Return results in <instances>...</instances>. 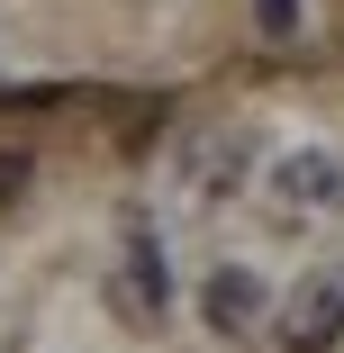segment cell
<instances>
[{
  "instance_id": "3",
  "label": "cell",
  "mask_w": 344,
  "mask_h": 353,
  "mask_svg": "<svg viewBox=\"0 0 344 353\" xmlns=\"http://www.w3.org/2000/svg\"><path fill=\"white\" fill-rule=\"evenodd\" d=\"M272 190H281L290 208H335L344 199V163L335 154H281L272 163Z\"/></svg>"
},
{
  "instance_id": "4",
  "label": "cell",
  "mask_w": 344,
  "mask_h": 353,
  "mask_svg": "<svg viewBox=\"0 0 344 353\" xmlns=\"http://www.w3.org/2000/svg\"><path fill=\"white\" fill-rule=\"evenodd\" d=\"M236 172H245V136H190V145H181V181L199 199H227Z\"/></svg>"
},
{
  "instance_id": "7",
  "label": "cell",
  "mask_w": 344,
  "mask_h": 353,
  "mask_svg": "<svg viewBox=\"0 0 344 353\" xmlns=\"http://www.w3.org/2000/svg\"><path fill=\"white\" fill-rule=\"evenodd\" d=\"M254 28L263 37H299V0H254Z\"/></svg>"
},
{
  "instance_id": "6",
  "label": "cell",
  "mask_w": 344,
  "mask_h": 353,
  "mask_svg": "<svg viewBox=\"0 0 344 353\" xmlns=\"http://www.w3.org/2000/svg\"><path fill=\"white\" fill-rule=\"evenodd\" d=\"M28 181H37V163H28L19 145H0V208H19V199H28Z\"/></svg>"
},
{
  "instance_id": "5",
  "label": "cell",
  "mask_w": 344,
  "mask_h": 353,
  "mask_svg": "<svg viewBox=\"0 0 344 353\" xmlns=\"http://www.w3.org/2000/svg\"><path fill=\"white\" fill-rule=\"evenodd\" d=\"M199 308H209V326H218V335H245V326L263 317V290H254V272H236V263H227V272H209Z\"/></svg>"
},
{
  "instance_id": "2",
  "label": "cell",
  "mask_w": 344,
  "mask_h": 353,
  "mask_svg": "<svg viewBox=\"0 0 344 353\" xmlns=\"http://www.w3.org/2000/svg\"><path fill=\"white\" fill-rule=\"evenodd\" d=\"M109 308L127 326H163V254H154V227L145 218H127V254L109 272Z\"/></svg>"
},
{
  "instance_id": "1",
  "label": "cell",
  "mask_w": 344,
  "mask_h": 353,
  "mask_svg": "<svg viewBox=\"0 0 344 353\" xmlns=\"http://www.w3.org/2000/svg\"><path fill=\"white\" fill-rule=\"evenodd\" d=\"M335 344H344V272L317 263L281 299V353H335Z\"/></svg>"
}]
</instances>
